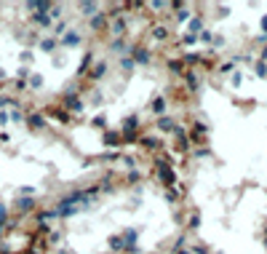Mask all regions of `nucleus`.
I'll return each mask as SVG.
<instances>
[{"mask_svg":"<svg viewBox=\"0 0 267 254\" xmlns=\"http://www.w3.org/2000/svg\"><path fill=\"white\" fill-rule=\"evenodd\" d=\"M198 43H200V46H211V43H214V33L206 27L200 35H198Z\"/></svg>","mask_w":267,"mask_h":254,"instance_id":"obj_43","label":"nucleus"},{"mask_svg":"<svg viewBox=\"0 0 267 254\" xmlns=\"http://www.w3.org/2000/svg\"><path fill=\"white\" fill-rule=\"evenodd\" d=\"M203 30H206V14H200V11H195V17L187 22V27H184V33H190V35H200Z\"/></svg>","mask_w":267,"mask_h":254,"instance_id":"obj_16","label":"nucleus"},{"mask_svg":"<svg viewBox=\"0 0 267 254\" xmlns=\"http://www.w3.org/2000/svg\"><path fill=\"white\" fill-rule=\"evenodd\" d=\"M51 118H53V120H59L62 126H69V123H72V115H69L67 110H62V107H59V110H53V113H51Z\"/></svg>","mask_w":267,"mask_h":254,"instance_id":"obj_31","label":"nucleus"},{"mask_svg":"<svg viewBox=\"0 0 267 254\" xmlns=\"http://www.w3.org/2000/svg\"><path fill=\"white\" fill-rule=\"evenodd\" d=\"M224 46H227V38H224L222 33H214V43H211V51L214 54H217L219 49H224Z\"/></svg>","mask_w":267,"mask_h":254,"instance_id":"obj_41","label":"nucleus"},{"mask_svg":"<svg viewBox=\"0 0 267 254\" xmlns=\"http://www.w3.org/2000/svg\"><path fill=\"white\" fill-rule=\"evenodd\" d=\"M214 254H222V252H214Z\"/></svg>","mask_w":267,"mask_h":254,"instance_id":"obj_52","label":"nucleus"},{"mask_svg":"<svg viewBox=\"0 0 267 254\" xmlns=\"http://www.w3.org/2000/svg\"><path fill=\"white\" fill-rule=\"evenodd\" d=\"M235 70H238V62H235L233 59V56H230V59H224V62H219V65H217V72H219V75H233V72Z\"/></svg>","mask_w":267,"mask_h":254,"instance_id":"obj_24","label":"nucleus"},{"mask_svg":"<svg viewBox=\"0 0 267 254\" xmlns=\"http://www.w3.org/2000/svg\"><path fill=\"white\" fill-rule=\"evenodd\" d=\"M139 182H142V169H131V171L126 174V185H134V187H139Z\"/></svg>","mask_w":267,"mask_h":254,"instance_id":"obj_37","label":"nucleus"},{"mask_svg":"<svg viewBox=\"0 0 267 254\" xmlns=\"http://www.w3.org/2000/svg\"><path fill=\"white\" fill-rule=\"evenodd\" d=\"M134 59V65L136 67H150L152 65V51H150V46H144V43H134V49H131V54H128Z\"/></svg>","mask_w":267,"mask_h":254,"instance_id":"obj_4","label":"nucleus"},{"mask_svg":"<svg viewBox=\"0 0 267 254\" xmlns=\"http://www.w3.org/2000/svg\"><path fill=\"white\" fill-rule=\"evenodd\" d=\"M78 11H80V17H94V14H99L101 11V6L99 3H88V0H83V3H78Z\"/></svg>","mask_w":267,"mask_h":254,"instance_id":"obj_22","label":"nucleus"},{"mask_svg":"<svg viewBox=\"0 0 267 254\" xmlns=\"http://www.w3.org/2000/svg\"><path fill=\"white\" fill-rule=\"evenodd\" d=\"M37 46H40V51H46V54H53V51H56V46H59V40L53 38V35H48V38L37 40Z\"/></svg>","mask_w":267,"mask_h":254,"instance_id":"obj_28","label":"nucleus"},{"mask_svg":"<svg viewBox=\"0 0 267 254\" xmlns=\"http://www.w3.org/2000/svg\"><path fill=\"white\" fill-rule=\"evenodd\" d=\"M24 120H27V126H30L32 131H43L48 126V118L43 113H30V115H24Z\"/></svg>","mask_w":267,"mask_h":254,"instance_id":"obj_19","label":"nucleus"},{"mask_svg":"<svg viewBox=\"0 0 267 254\" xmlns=\"http://www.w3.org/2000/svg\"><path fill=\"white\" fill-rule=\"evenodd\" d=\"M35 59V54H32V51H21V62H32Z\"/></svg>","mask_w":267,"mask_h":254,"instance_id":"obj_49","label":"nucleus"},{"mask_svg":"<svg viewBox=\"0 0 267 254\" xmlns=\"http://www.w3.org/2000/svg\"><path fill=\"white\" fill-rule=\"evenodd\" d=\"M107 72H110V59H104V56H101V59H96L94 67L88 70V81L96 86L99 81H104V78H107Z\"/></svg>","mask_w":267,"mask_h":254,"instance_id":"obj_8","label":"nucleus"},{"mask_svg":"<svg viewBox=\"0 0 267 254\" xmlns=\"http://www.w3.org/2000/svg\"><path fill=\"white\" fill-rule=\"evenodd\" d=\"M120 155H123L120 150H107V152H101V155H99V161L101 163H117V161H120Z\"/></svg>","mask_w":267,"mask_h":254,"instance_id":"obj_35","label":"nucleus"},{"mask_svg":"<svg viewBox=\"0 0 267 254\" xmlns=\"http://www.w3.org/2000/svg\"><path fill=\"white\" fill-rule=\"evenodd\" d=\"M107 24H110V17H107L104 8L88 19V30H91V33H101V30H107Z\"/></svg>","mask_w":267,"mask_h":254,"instance_id":"obj_17","label":"nucleus"},{"mask_svg":"<svg viewBox=\"0 0 267 254\" xmlns=\"http://www.w3.org/2000/svg\"><path fill=\"white\" fill-rule=\"evenodd\" d=\"M166 67H168V72H171V75H176V78L184 75V65H182L179 56H171V59L166 62Z\"/></svg>","mask_w":267,"mask_h":254,"instance_id":"obj_27","label":"nucleus"},{"mask_svg":"<svg viewBox=\"0 0 267 254\" xmlns=\"http://www.w3.org/2000/svg\"><path fill=\"white\" fill-rule=\"evenodd\" d=\"M176 43H179L184 51H190L192 46H198V38H195V35H190V33H184V35H179V38H176Z\"/></svg>","mask_w":267,"mask_h":254,"instance_id":"obj_29","label":"nucleus"},{"mask_svg":"<svg viewBox=\"0 0 267 254\" xmlns=\"http://www.w3.org/2000/svg\"><path fill=\"white\" fill-rule=\"evenodd\" d=\"M56 254H75V252H72L69 246H59V249H56Z\"/></svg>","mask_w":267,"mask_h":254,"instance_id":"obj_50","label":"nucleus"},{"mask_svg":"<svg viewBox=\"0 0 267 254\" xmlns=\"http://www.w3.org/2000/svg\"><path fill=\"white\" fill-rule=\"evenodd\" d=\"M48 243H51V246H59V243H62V233H59V230H48Z\"/></svg>","mask_w":267,"mask_h":254,"instance_id":"obj_45","label":"nucleus"},{"mask_svg":"<svg viewBox=\"0 0 267 254\" xmlns=\"http://www.w3.org/2000/svg\"><path fill=\"white\" fill-rule=\"evenodd\" d=\"M88 126H91V129H99V131H107V113H104V110H99L96 115H91Z\"/></svg>","mask_w":267,"mask_h":254,"instance_id":"obj_26","label":"nucleus"},{"mask_svg":"<svg viewBox=\"0 0 267 254\" xmlns=\"http://www.w3.org/2000/svg\"><path fill=\"white\" fill-rule=\"evenodd\" d=\"M200 222H203V217H200V211L198 209H192L190 214H187V222H184V227L190 233H195V230H200Z\"/></svg>","mask_w":267,"mask_h":254,"instance_id":"obj_21","label":"nucleus"},{"mask_svg":"<svg viewBox=\"0 0 267 254\" xmlns=\"http://www.w3.org/2000/svg\"><path fill=\"white\" fill-rule=\"evenodd\" d=\"M101 145L110 147V150H123L120 129H107V131H101Z\"/></svg>","mask_w":267,"mask_h":254,"instance_id":"obj_11","label":"nucleus"},{"mask_svg":"<svg viewBox=\"0 0 267 254\" xmlns=\"http://www.w3.org/2000/svg\"><path fill=\"white\" fill-rule=\"evenodd\" d=\"M174 254H192V252H190V249H176Z\"/></svg>","mask_w":267,"mask_h":254,"instance_id":"obj_51","label":"nucleus"},{"mask_svg":"<svg viewBox=\"0 0 267 254\" xmlns=\"http://www.w3.org/2000/svg\"><path fill=\"white\" fill-rule=\"evenodd\" d=\"M107 35L110 38H128V14L112 17L110 24H107Z\"/></svg>","mask_w":267,"mask_h":254,"instance_id":"obj_3","label":"nucleus"},{"mask_svg":"<svg viewBox=\"0 0 267 254\" xmlns=\"http://www.w3.org/2000/svg\"><path fill=\"white\" fill-rule=\"evenodd\" d=\"M217 17H219V19L230 17V6H217Z\"/></svg>","mask_w":267,"mask_h":254,"instance_id":"obj_47","label":"nucleus"},{"mask_svg":"<svg viewBox=\"0 0 267 254\" xmlns=\"http://www.w3.org/2000/svg\"><path fill=\"white\" fill-rule=\"evenodd\" d=\"M107 246H110V252H112V254H123V252H126V243H123L120 233H115V236L107 238Z\"/></svg>","mask_w":267,"mask_h":254,"instance_id":"obj_25","label":"nucleus"},{"mask_svg":"<svg viewBox=\"0 0 267 254\" xmlns=\"http://www.w3.org/2000/svg\"><path fill=\"white\" fill-rule=\"evenodd\" d=\"M43 83H46V81H43V75H40V72H30V78H27V86H30L32 91H40V88H43Z\"/></svg>","mask_w":267,"mask_h":254,"instance_id":"obj_30","label":"nucleus"},{"mask_svg":"<svg viewBox=\"0 0 267 254\" xmlns=\"http://www.w3.org/2000/svg\"><path fill=\"white\" fill-rule=\"evenodd\" d=\"M117 163H120L123 169H128V171H131V169H139V161L134 155H120V161H117Z\"/></svg>","mask_w":267,"mask_h":254,"instance_id":"obj_40","label":"nucleus"},{"mask_svg":"<svg viewBox=\"0 0 267 254\" xmlns=\"http://www.w3.org/2000/svg\"><path fill=\"white\" fill-rule=\"evenodd\" d=\"M182 83H184V91L187 94H198L203 88V78H200V72H198V70H184Z\"/></svg>","mask_w":267,"mask_h":254,"instance_id":"obj_6","label":"nucleus"},{"mask_svg":"<svg viewBox=\"0 0 267 254\" xmlns=\"http://www.w3.org/2000/svg\"><path fill=\"white\" fill-rule=\"evenodd\" d=\"M142 129H144V120L139 113H131L120 120V131H136V134H142Z\"/></svg>","mask_w":267,"mask_h":254,"instance_id":"obj_12","label":"nucleus"},{"mask_svg":"<svg viewBox=\"0 0 267 254\" xmlns=\"http://www.w3.org/2000/svg\"><path fill=\"white\" fill-rule=\"evenodd\" d=\"M192 17H195V11H192L190 3H182V8H176V11L171 14V19H174V22L179 24V27H187V22H190Z\"/></svg>","mask_w":267,"mask_h":254,"instance_id":"obj_14","label":"nucleus"},{"mask_svg":"<svg viewBox=\"0 0 267 254\" xmlns=\"http://www.w3.org/2000/svg\"><path fill=\"white\" fill-rule=\"evenodd\" d=\"M83 40H85V38H83V33H80V30H72V27H69L67 33L59 38V46L72 51V49H80V46H83Z\"/></svg>","mask_w":267,"mask_h":254,"instance_id":"obj_7","label":"nucleus"},{"mask_svg":"<svg viewBox=\"0 0 267 254\" xmlns=\"http://www.w3.org/2000/svg\"><path fill=\"white\" fill-rule=\"evenodd\" d=\"M91 104H94V107H101V104H104V91H101V88H94V91H91Z\"/></svg>","mask_w":267,"mask_h":254,"instance_id":"obj_42","label":"nucleus"},{"mask_svg":"<svg viewBox=\"0 0 267 254\" xmlns=\"http://www.w3.org/2000/svg\"><path fill=\"white\" fill-rule=\"evenodd\" d=\"M51 65H53V67H64V65H67V56H64V54H53Z\"/></svg>","mask_w":267,"mask_h":254,"instance_id":"obj_46","label":"nucleus"},{"mask_svg":"<svg viewBox=\"0 0 267 254\" xmlns=\"http://www.w3.org/2000/svg\"><path fill=\"white\" fill-rule=\"evenodd\" d=\"M32 24H37V27H51V17L48 14H32Z\"/></svg>","mask_w":267,"mask_h":254,"instance_id":"obj_38","label":"nucleus"},{"mask_svg":"<svg viewBox=\"0 0 267 254\" xmlns=\"http://www.w3.org/2000/svg\"><path fill=\"white\" fill-rule=\"evenodd\" d=\"M150 113H152L155 118H160V115H168V99H166L163 94L152 97V102H150Z\"/></svg>","mask_w":267,"mask_h":254,"instance_id":"obj_18","label":"nucleus"},{"mask_svg":"<svg viewBox=\"0 0 267 254\" xmlns=\"http://www.w3.org/2000/svg\"><path fill=\"white\" fill-rule=\"evenodd\" d=\"M94 62H96V54L88 49L83 56H80V65L75 67V78H83V75H88V70L94 67Z\"/></svg>","mask_w":267,"mask_h":254,"instance_id":"obj_15","label":"nucleus"},{"mask_svg":"<svg viewBox=\"0 0 267 254\" xmlns=\"http://www.w3.org/2000/svg\"><path fill=\"white\" fill-rule=\"evenodd\" d=\"M192 254H214V249L208 246V243H203V241H195L192 246H187Z\"/></svg>","mask_w":267,"mask_h":254,"instance_id":"obj_36","label":"nucleus"},{"mask_svg":"<svg viewBox=\"0 0 267 254\" xmlns=\"http://www.w3.org/2000/svg\"><path fill=\"white\" fill-rule=\"evenodd\" d=\"M62 110H67L69 115H83L85 113V99L78 91H67L62 97Z\"/></svg>","mask_w":267,"mask_h":254,"instance_id":"obj_2","label":"nucleus"},{"mask_svg":"<svg viewBox=\"0 0 267 254\" xmlns=\"http://www.w3.org/2000/svg\"><path fill=\"white\" fill-rule=\"evenodd\" d=\"M152 169H155V177H158V182L163 185V187H174V190H184L179 185V174H176V169H174V163L166 158V152L163 155H155V163H152Z\"/></svg>","mask_w":267,"mask_h":254,"instance_id":"obj_1","label":"nucleus"},{"mask_svg":"<svg viewBox=\"0 0 267 254\" xmlns=\"http://www.w3.org/2000/svg\"><path fill=\"white\" fill-rule=\"evenodd\" d=\"M243 78H246V72L243 70H235L233 75L227 78V83H230V88H235V91H238L240 86H243Z\"/></svg>","mask_w":267,"mask_h":254,"instance_id":"obj_32","label":"nucleus"},{"mask_svg":"<svg viewBox=\"0 0 267 254\" xmlns=\"http://www.w3.org/2000/svg\"><path fill=\"white\" fill-rule=\"evenodd\" d=\"M179 126V120L174 118V115H160V118H155V131H158V136H171L174 134V129Z\"/></svg>","mask_w":267,"mask_h":254,"instance_id":"obj_9","label":"nucleus"},{"mask_svg":"<svg viewBox=\"0 0 267 254\" xmlns=\"http://www.w3.org/2000/svg\"><path fill=\"white\" fill-rule=\"evenodd\" d=\"M144 8H147V11H171V3H160V0H155V3H144Z\"/></svg>","mask_w":267,"mask_h":254,"instance_id":"obj_39","label":"nucleus"},{"mask_svg":"<svg viewBox=\"0 0 267 254\" xmlns=\"http://www.w3.org/2000/svg\"><path fill=\"white\" fill-rule=\"evenodd\" d=\"M139 147H142V150H147V152H163V136H158V134H144L142 131V136H139Z\"/></svg>","mask_w":267,"mask_h":254,"instance_id":"obj_5","label":"nucleus"},{"mask_svg":"<svg viewBox=\"0 0 267 254\" xmlns=\"http://www.w3.org/2000/svg\"><path fill=\"white\" fill-rule=\"evenodd\" d=\"M117 70H120L123 75H128V78H131L134 72H136V65H134V59H131V56H120V59H117Z\"/></svg>","mask_w":267,"mask_h":254,"instance_id":"obj_23","label":"nucleus"},{"mask_svg":"<svg viewBox=\"0 0 267 254\" xmlns=\"http://www.w3.org/2000/svg\"><path fill=\"white\" fill-rule=\"evenodd\" d=\"M163 198L168 201V203H176V201H179V193H176L174 187H163Z\"/></svg>","mask_w":267,"mask_h":254,"instance_id":"obj_44","label":"nucleus"},{"mask_svg":"<svg viewBox=\"0 0 267 254\" xmlns=\"http://www.w3.org/2000/svg\"><path fill=\"white\" fill-rule=\"evenodd\" d=\"M251 70H254V75L259 78V81H267V62H259V59H256L254 65H251Z\"/></svg>","mask_w":267,"mask_h":254,"instance_id":"obj_33","label":"nucleus"},{"mask_svg":"<svg viewBox=\"0 0 267 254\" xmlns=\"http://www.w3.org/2000/svg\"><path fill=\"white\" fill-rule=\"evenodd\" d=\"M150 35H152L155 43H168L171 40V27L163 24V22H155L152 27H150Z\"/></svg>","mask_w":267,"mask_h":254,"instance_id":"obj_13","label":"nucleus"},{"mask_svg":"<svg viewBox=\"0 0 267 254\" xmlns=\"http://www.w3.org/2000/svg\"><path fill=\"white\" fill-rule=\"evenodd\" d=\"M35 195H24V198H16L14 201V209L19 211V214H30V211H35Z\"/></svg>","mask_w":267,"mask_h":254,"instance_id":"obj_20","label":"nucleus"},{"mask_svg":"<svg viewBox=\"0 0 267 254\" xmlns=\"http://www.w3.org/2000/svg\"><path fill=\"white\" fill-rule=\"evenodd\" d=\"M259 30H262V35H267V14H262V19H259Z\"/></svg>","mask_w":267,"mask_h":254,"instance_id":"obj_48","label":"nucleus"},{"mask_svg":"<svg viewBox=\"0 0 267 254\" xmlns=\"http://www.w3.org/2000/svg\"><path fill=\"white\" fill-rule=\"evenodd\" d=\"M192 158L195 161H203V158H211V150H208V145H198V147H192Z\"/></svg>","mask_w":267,"mask_h":254,"instance_id":"obj_34","label":"nucleus"},{"mask_svg":"<svg viewBox=\"0 0 267 254\" xmlns=\"http://www.w3.org/2000/svg\"><path fill=\"white\" fill-rule=\"evenodd\" d=\"M107 49H110V54H115L117 59H120V56H128V54H131L134 43H131L128 38H110V46H107Z\"/></svg>","mask_w":267,"mask_h":254,"instance_id":"obj_10","label":"nucleus"}]
</instances>
